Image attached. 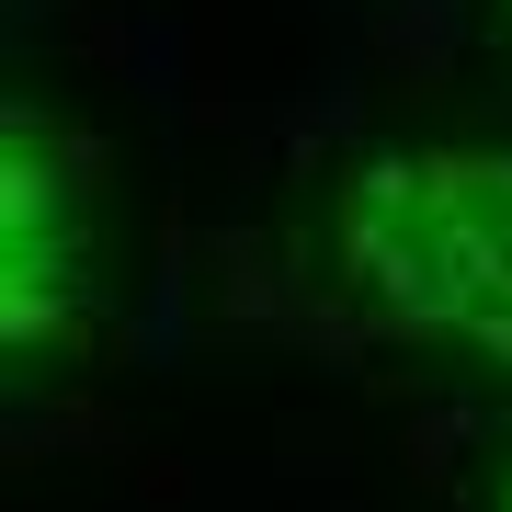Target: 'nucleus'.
<instances>
[{
    "label": "nucleus",
    "instance_id": "f257e3e1",
    "mask_svg": "<svg viewBox=\"0 0 512 512\" xmlns=\"http://www.w3.org/2000/svg\"><path fill=\"white\" fill-rule=\"evenodd\" d=\"M330 251L387 330L512 365V148H376L342 183Z\"/></svg>",
    "mask_w": 512,
    "mask_h": 512
},
{
    "label": "nucleus",
    "instance_id": "f03ea898",
    "mask_svg": "<svg viewBox=\"0 0 512 512\" xmlns=\"http://www.w3.org/2000/svg\"><path fill=\"white\" fill-rule=\"evenodd\" d=\"M103 296V148L46 103L0 114V342L46 353Z\"/></svg>",
    "mask_w": 512,
    "mask_h": 512
},
{
    "label": "nucleus",
    "instance_id": "7ed1b4c3",
    "mask_svg": "<svg viewBox=\"0 0 512 512\" xmlns=\"http://www.w3.org/2000/svg\"><path fill=\"white\" fill-rule=\"evenodd\" d=\"M501 501H512V467H501Z\"/></svg>",
    "mask_w": 512,
    "mask_h": 512
}]
</instances>
